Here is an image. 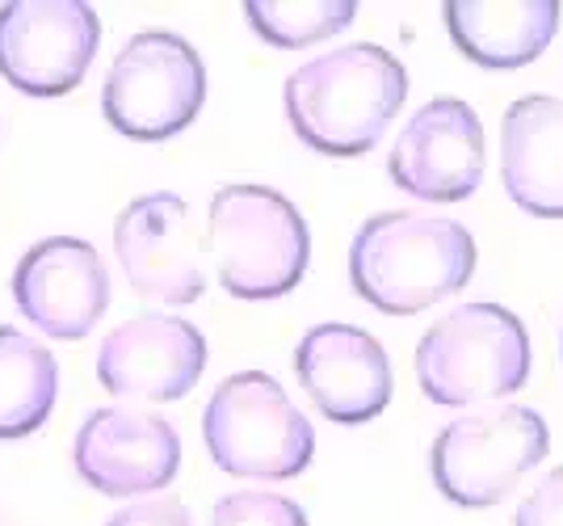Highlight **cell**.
<instances>
[{
    "label": "cell",
    "mask_w": 563,
    "mask_h": 526,
    "mask_svg": "<svg viewBox=\"0 0 563 526\" xmlns=\"http://www.w3.org/2000/svg\"><path fill=\"white\" fill-rule=\"evenodd\" d=\"M207 249L219 287L235 299H278L303 283L311 232L286 194L269 186H223L211 198Z\"/></svg>",
    "instance_id": "3"
},
{
    "label": "cell",
    "mask_w": 563,
    "mask_h": 526,
    "mask_svg": "<svg viewBox=\"0 0 563 526\" xmlns=\"http://www.w3.org/2000/svg\"><path fill=\"white\" fill-rule=\"evenodd\" d=\"M207 371V337L181 316L147 311L101 341L97 380L122 401H181Z\"/></svg>",
    "instance_id": "12"
},
{
    "label": "cell",
    "mask_w": 563,
    "mask_h": 526,
    "mask_svg": "<svg viewBox=\"0 0 563 526\" xmlns=\"http://www.w3.org/2000/svg\"><path fill=\"white\" fill-rule=\"evenodd\" d=\"M295 375L311 396L316 413L336 426H366L391 405L396 375L375 337L357 325H316L295 346Z\"/></svg>",
    "instance_id": "11"
},
{
    "label": "cell",
    "mask_w": 563,
    "mask_h": 526,
    "mask_svg": "<svg viewBox=\"0 0 563 526\" xmlns=\"http://www.w3.org/2000/svg\"><path fill=\"white\" fill-rule=\"evenodd\" d=\"M244 18L261 43L299 51L341 34L357 18V0H249Z\"/></svg>",
    "instance_id": "18"
},
{
    "label": "cell",
    "mask_w": 563,
    "mask_h": 526,
    "mask_svg": "<svg viewBox=\"0 0 563 526\" xmlns=\"http://www.w3.org/2000/svg\"><path fill=\"white\" fill-rule=\"evenodd\" d=\"M475 274V240L459 219L383 211L350 244L353 291L387 316H417L463 291Z\"/></svg>",
    "instance_id": "2"
},
{
    "label": "cell",
    "mask_w": 563,
    "mask_h": 526,
    "mask_svg": "<svg viewBox=\"0 0 563 526\" xmlns=\"http://www.w3.org/2000/svg\"><path fill=\"white\" fill-rule=\"evenodd\" d=\"M202 101H207L202 55L181 34L143 30L110 64L101 89V114L118 135L161 144L198 119Z\"/></svg>",
    "instance_id": "7"
},
{
    "label": "cell",
    "mask_w": 563,
    "mask_h": 526,
    "mask_svg": "<svg viewBox=\"0 0 563 526\" xmlns=\"http://www.w3.org/2000/svg\"><path fill=\"white\" fill-rule=\"evenodd\" d=\"M101 43V18L85 0L0 4V76L30 97L76 89Z\"/></svg>",
    "instance_id": "8"
},
{
    "label": "cell",
    "mask_w": 563,
    "mask_h": 526,
    "mask_svg": "<svg viewBox=\"0 0 563 526\" xmlns=\"http://www.w3.org/2000/svg\"><path fill=\"white\" fill-rule=\"evenodd\" d=\"M76 472L106 497L156 493L181 468V438L156 413L97 408L76 434Z\"/></svg>",
    "instance_id": "14"
},
{
    "label": "cell",
    "mask_w": 563,
    "mask_h": 526,
    "mask_svg": "<svg viewBox=\"0 0 563 526\" xmlns=\"http://www.w3.org/2000/svg\"><path fill=\"white\" fill-rule=\"evenodd\" d=\"M560 346H563V337H560Z\"/></svg>",
    "instance_id": "22"
},
{
    "label": "cell",
    "mask_w": 563,
    "mask_h": 526,
    "mask_svg": "<svg viewBox=\"0 0 563 526\" xmlns=\"http://www.w3.org/2000/svg\"><path fill=\"white\" fill-rule=\"evenodd\" d=\"M417 383L442 408L500 401L530 380V333L500 304H463L429 325L417 354Z\"/></svg>",
    "instance_id": "4"
},
{
    "label": "cell",
    "mask_w": 563,
    "mask_h": 526,
    "mask_svg": "<svg viewBox=\"0 0 563 526\" xmlns=\"http://www.w3.org/2000/svg\"><path fill=\"white\" fill-rule=\"evenodd\" d=\"M59 392V366L47 346L0 325V438H25L51 417Z\"/></svg>",
    "instance_id": "17"
},
{
    "label": "cell",
    "mask_w": 563,
    "mask_h": 526,
    "mask_svg": "<svg viewBox=\"0 0 563 526\" xmlns=\"http://www.w3.org/2000/svg\"><path fill=\"white\" fill-rule=\"evenodd\" d=\"M488 165L484 122L463 97L424 101L391 144L387 173L421 202H463L479 190Z\"/></svg>",
    "instance_id": "9"
},
{
    "label": "cell",
    "mask_w": 563,
    "mask_h": 526,
    "mask_svg": "<svg viewBox=\"0 0 563 526\" xmlns=\"http://www.w3.org/2000/svg\"><path fill=\"white\" fill-rule=\"evenodd\" d=\"M555 0H446L442 22L450 43L488 73L534 64L560 30Z\"/></svg>",
    "instance_id": "16"
},
{
    "label": "cell",
    "mask_w": 563,
    "mask_h": 526,
    "mask_svg": "<svg viewBox=\"0 0 563 526\" xmlns=\"http://www.w3.org/2000/svg\"><path fill=\"white\" fill-rule=\"evenodd\" d=\"M514 526H563V468H551L517 505Z\"/></svg>",
    "instance_id": "20"
},
{
    "label": "cell",
    "mask_w": 563,
    "mask_h": 526,
    "mask_svg": "<svg viewBox=\"0 0 563 526\" xmlns=\"http://www.w3.org/2000/svg\"><path fill=\"white\" fill-rule=\"evenodd\" d=\"M202 438L214 463L240 480H290L316 454L311 421L265 371H240L214 387Z\"/></svg>",
    "instance_id": "5"
},
{
    "label": "cell",
    "mask_w": 563,
    "mask_h": 526,
    "mask_svg": "<svg viewBox=\"0 0 563 526\" xmlns=\"http://www.w3.org/2000/svg\"><path fill=\"white\" fill-rule=\"evenodd\" d=\"M114 253L135 295L168 308H186L207 291L202 237L194 232L181 194H143L114 223Z\"/></svg>",
    "instance_id": "10"
},
{
    "label": "cell",
    "mask_w": 563,
    "mask_h": 526,
    "mask_svg": "<svg viewBox=\"0 0 563 526\" xmlns=\"http://www.w3.org/2000/svg\"><path fill=\"white\" fill-rule=\"evenodd\" d=\"M500 182L517 211L563 219V101L517 97L500 122Z\"/></svg>",
    "instance_id": "15"
},
{
    "label": "cell",
    "mask_w": 563,
    "mask_h": 526,
    "mask_svg": "<svg viewBox=\"0 0 563 526\" xmlns=\"http://www.w3.org/2000/svg\"><path fill=\"white\" fill-rule=\"evenodd\" d=\"M547 421L526 405H500L454 417L429 447L438 493L459 509H488L505 502L517 480L547 459Z\"/></svg>",
    "instance_id": "6"
},
{
    "label": "cell",
    "mask_w": 563,
    "mask_h": 526,
    "mask_svg": "<svg viewBox=\"0 0 563 526\" xmlns=\"http://www.w3.org/2000/svg\"><path fill=\"white\" fill-rule=\"evenodd\" d=\"M13 299L34 329L55 341H80L106 316L110 274L89 240H38L13 270Z\"/></svg>",
    "instance_id": "13"
},
{
    "label": "cell",
    "mask_w": 563,
    "mask_h": 526,
    "mask_svg": "<svg viewBox=\"0 0 563 526\" xmlns=\"http://www.w3.org/2000/svg\"><path fill=\"white\" fill-rule=\"evenodd\" d=\"M106 526H194V518L177 497H156V502H135L118 509Z\"/></svg>",
    "instance_id": "21"
},
{
    "label": "cell",
    "mask_w": 563,
    "mask_h": 526,
    "mask_svg": "<svg viewBox=\"0 0 563 526\" xmlns=\"http://www.w3.org/2000/svg\"><path fill=\"white\" fill-rule=\"evenodd\" d=\"M211 526H307V514L299 502L269 493V489H244L228 493L211 509Z\"/></svg>",
    "instance_id": "19"
},
{
    "label": "cell",
    "mask_w": 563,
    "mask_h": 526,
    "mask_svg": "<svg viewBox=\"0 0 563 526\" xmlns=\"http://www.w3.org/2000/svg\"><path fill=\"white\" fill-rule=\"evenodd\" d=\"M408 97V73L378 43H350L307 59L286 80V119L311 152L362 156L383 140Z\"/></svg>",
    "instance_id": "1"
}]
</instances>
